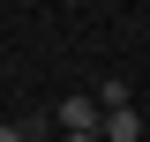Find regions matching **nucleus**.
Wrapping results in <instances>:
<instances>
[{
	"label": "nucleus",
	"mask_w": 150,
	"mask_h": 142,
	"mask_svg": "<svg viewBox=\"0 0 150 142\" xmlns=\"http://www.w3.org/2000/svg\"><path fill=\"white\" fill-rule=\"evenodd\" d=\"M105 127V105H98L90 90H75L68 105H60V135H98Z\"/></svg>",
	"instance_id": "obj_1"
},
{
	"label": "nucleus",
	"mask_w": 150,
	"mask_h": 142,
	"mask_svg": "<svg viewBox=\"0 0 150 142\" xmlns=\"http://www.w3.org/2000/svg\"><path fill=\"white\" fill-rule=\"evenodd\" d=\"M98 142H143V112H105V127H98Z\"/></svg>",
	"instance_id": "obj_2"
},
{
	"label": "nucleus",
	"mask_w": 150,
	"mask_h": 142,
	"mask_svg": "<svg viewBox=\"0 0 150 142\" xmlns=\"http://www.w3.org/2000/svg\"><path fill=\"white\" fill-rule=\"evenodd\" d=\"M0 142H30V127H0Z\"/></svg>",
	"instance_id": "obj_3"
},
{
	"label": "nucleus",
	"mask_w": 150,
	"mask_h": 142,
	"mask_svg": "<svg viewBox=\"0 0 150 142\" xmlns=\"http://www.w3.org/2000/svg\"><path fill=\"white\" fill-rule=\"evenodd\" d=\"M30 142H53V135H45V120H38V127H30Z\"/></svg>",
	"instance_id": "obj_4"
},
{
	"label": "nucleus",
	"mask_w": 150,
	"mask_h": 142,
	"mask_svg": "<svg viewBox=\"0 0 150 142\" xmlns=\"http://www.w3.org/2000/svg\"><path fill=\"white\" fill-rule=\"evenodd\" d=\"M60 142H98V135H60Z\"/></svg>",
	"instance_id": "obj_5"
}]
</instances>
